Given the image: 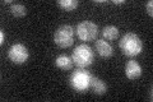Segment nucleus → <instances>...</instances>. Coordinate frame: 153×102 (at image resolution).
<instances>
[{
    "mask_svg": "<svg viewBox=\"0 0 153 102\" xmlns=\"http://www.w3.org/2000/svg\"><path fill=\"white\" fill-rule=\"evenodd\" d=\"M98 35L97 24L91 21H83L76 24V36L82 41H94Z\"/></svg>",
    "mask_w": 153,
    "mask_h": 102,
    "instance_id": "39448f33",
    "label": "nucleus"
},
{
    "mask_svg": "<svg viewBox=\"0 0 153 102\" xmlns=\"http://www.w3.org/2000/svg\"><path fill=\"white\" fill-rule=\"evenodd\" d=\"M73 64H74L73 59H71L70 56H68V55H59L55 59L56 68H59L60 70H64V71L73 69Z\"/></svg>",
    "mask_w": 153,
    "mask_h": 102,
    "instance_id": "9d476101",
    "label": "nucleus"
},
{
    "mask_svg": "<svg viewBox=\"0 0 153 102\" xmlns=\"http://www.w3.org/2000/svg\"><path fill=\"white\" fill-rule=\"evenodd\" d=\"M91 78H92V74H91L87 69H84V68H78V69H75L70 74L69 83L74 91L83 93V92H87L89 89Z\"/></svg>",
    "mask_w": 153,
    "mask_h": 102,
    "instance_id": "f03ea898",
    "label": "nucleus"
},
{
    "mask_svg": "<svg viewBox=\"0 0 153 102\" xmlns=\"http://www.w3.org/2000/svg\"><path fill=\"white\" fill-rule=\"evenodd\" d=\"M119 28L115 27V26H106L102 31V36H103V40H107V41H114L119 37Z\"/></svg>",
    "mask_w": 153,
    "mask_h": 102,
    "instance_id": "9b49d317",
    "label": "nucleus"
},
{
    "mask_svg": "<svg viewBox=\"0 0 153 102\" xmlns=\"http://www.w3.org/2000/svg\"><path fill=\"white\" fill-rule=\"evenodd\" d=\"M119 47L124 55L126 56H137L143 51V42L140 37L135 33H125L119 41Z\"/></svg>",
    "mask_w": 153,
    "mask_h": 102,
    "instance_id": "f257e3e1",
    "label": "nucleus"
},
{
    "mask_svg": "<svg viewBox=\"0 0 153 102\" xmlns=\"http://www.w3.org/2000/svg\"><path fill=\"white\" fill-rule=\"evenodd\" d=\"M0 40H1V41H0V43L3 45L4 41H5V33H4V31H3V30H1V32H0Z\"/></svg>",
    "mask_w": 153,
    "mask_h": 102,
    "instance_id": "2eb2a0df",
    "label": "nucleus"
},
{
    "mask_svg": "<svg viewBox=\"0 0 153 102\" xmlns=\"http://www.w3.org/2000/svg\"><path fill=\"white\" fill-rule=\"evenodd\" d=\"M8 57L13 64L22 65L28 60L30 52H28V48L25 45H22V43H14V45H12L10 47H9Z\"/></svg>",
    "mask_w": 153,
    "mask_h": 102,
    "instance_id": "423d86ee",
    "label": "nucleus"
},
{
    "mask_svg": "<svg viewBox=\"0 0 153 102\" xmlns=\"http://www.w3.org/2000/svg\"><path fill=\"white\" fill-rule=\"evenodd\" d=\"M125 75L128 79H138L142 75V66L135 60H129L125 64Z\"/></svg>",
    "mask_w": 153,
    "mask_h": 102,
    "instance_id": "0eeeda50",
    "label": "nucleus"
},
{
    "mask_svg": "<svg viewBox=\"0 0 153 102\" xmlns=\"http://www.w3.org/2000/svg\"><path fill=\"white\" fill-rule=\"evenodd\" d=\"M146 8H147L148 16H149V17H153V1H152V0L146 4Z\"/></svg>",
    "mask_w": 153,
    "mask_h": 102,
    "instance_id": "4468645a",
    "label": "nucleus"
},
{
    "mask_svg": "<svg viewBox=\"0 0 153 102\" xmlns=\"http://www.w3.org/2000/svg\"><path fill=\"white\" fill-rule=\"evenodd\" d=\"M57 5L65 12H71L75 8H78L79 3H78V0H59Z\"/></svg>",
    "mask_w": 153,
    "mask_h": 102,
    "instance_id": "f8f14e48",
    "label": "nucleus"
},
{
    "mask_svg": "<svg viewBox=\"0 0 153 102\" xmlns=\"http://www.w3.org/2000/svg\"><path fill=\"white\" fill-rule=\"evenodd\" d=\"M71 59L78 68H87L94 60V52L92 47H89L87 43H82V45H78L73 50Z\"/></svg>",
    "mask_w": 153,
    "mask_h": 102,
    "instance_id": "7ed1b4c3",
    "label": "nucleus"
},
{
    "mask_svg": "<svg viewBox=\"0 0 153 102\" xmlns=\"http://www.w3.org/2000/svg\"><path fill=\"white\" fill-rule=\"evenodd\" d=\"M89 89H92V92L97 96H103L105 93L107 92V84L105 83L102 79L97 78V77L92 75L91 78V86H89Z\"/></svg>",
    "mask_w": 153,
    "mask_h": 102,
    "instance_id": "1a4fd4ad",
    "label": "nucleus"
},
{
    "mask_svg": "<svg viewBox=\"0 0 153 102\" xmlns=\"http://www.w3.org/2000/svg\"><path fill=\"white\" fill-rule=\"evenodd\" d=\"M9 10H10L12 16L16 18H22L27 14V8L25 5H22V4H12Z\"/></svg>",
    "mask_w": 153,
    "mask_h": 102,
    "instance_id": "ddd939ff",
    "label": "nucleus"
},
{
    "mask_svg": "<svg viewBox=\"0 0 153 102\" xmlns=\"http://www.w3.org/2000/svg\"><path fill=\"white\" fill-rule=\"evenodd\" d=\"M112 3L116 4V5H121V4H125V1H124V0H114Z\"/></svg>",
    "mask_w": 153,
    "mask_h": 102,
    "instance_id": "dca6fc26",
    "label": "nucleus"
},
{
    "mask_svg": "<svg viewBox=\"0 0 153 102\" xmlns=\"http://www.w3.org/2000/svg\"><path fill=\"white\" fill-rule=\"evenodd\" d=\"M9 3H12L10 0H4V1H3V4H9Z\"/></svg>",
    "mask_w": 153,
    "mask_h": 102,
    "instance_id": "f3484780",
    "label": "nucleus"
},
{
    "mask_svg": "<svg viewBox=\"0 0 153 102\" xmlns=\"http://www.w3.org/2000/svg\"><path fill=\"white\" fill-rule=\"evenodd\" d=\"M94 47H96L97 54L101 57H105V59H108V57H111L114 55V47L106 40L94 41Z\"/></svg>",
    "mask_w": 153,
    "mask_h": 102,
    "instance_id": "6e6552de",
    "label": "nucleus"
},
{
    "mask_svg": "<svg viewBox=\"0 0 153 102\" xmlns=\"http://www.w3.org/2000/svg\"><path fill=\"white\" fill-rule=\"evenodd\" d=\"M54 42L61 48H68L74 42V28L69 24L60 26L54 33Z\"/></svg>",
    "mask_w": 153,
    "mask_h": 102,
    "instance_id": "20e7f679",
    "label": "nucleus"
}]
</instances>
